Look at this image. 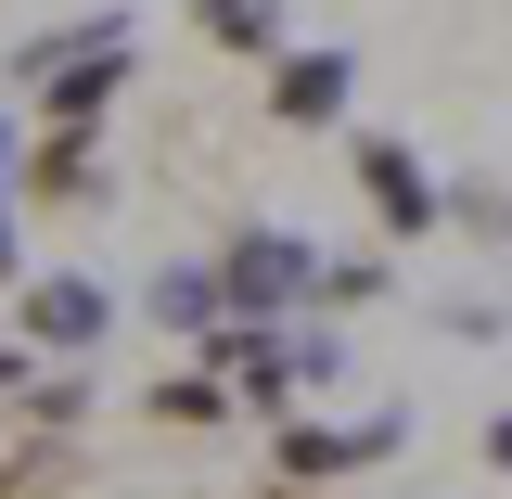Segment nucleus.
Wrapping results in <instances>:
<instances>
[{"mask_svg": "<svg viewBox=\"0 0 512 499\" xmlns=\"http://www.w3.org/2000/svg\"><path fill=\"white\" fill-rule=\"evenodd\" d=\"M205 372L231 384V410H256V423H295V333H282V320H218V333H205Z\"/></svg>", "mask_w": 512, "mask_h": 499, "instance_id": "nucleus-4", "label": "nucleus"}, {"mask_svg": "<svg viewBox=\"0 0 512 499\" xmlns=\"http://www.w3.org/2000/svg\"><path fill=\"white\" fill-rule=\"evenodd\" d=\"M218 269H167V282H154V333H218Z\"/></svg>", "mask_w": 512, "mask_h": 499, "instance_id": "nucleus-11", "label": "nucleus"}, {"mask_svg": "<svg viewBox=\"0 0 512 499\" xmlns=\"http://www.w3.org/2000/svg\"><path fill=\"white\" fill-rule=\"evenodd\" d=\"M26 372H39V359H26V346H13V333H0V397H13V384H26Z\"/></svg>", "mask_w": 512, "mask_h": 499, "instance_id": "nucleus-14", "label": "nucleus"}, {"mask_svg": "<svg viewBox=\"0 0 512 499\" xmlns=\"http://www.w3.org/2000/svg\"><path fill=\"white\" fill-rule=\"evenodd\" d=\"M141 423H154V436H218V423H231V384L205 372V359H192V372H154L141 384Z\"/></svg>", "mask_w": 512, "mask_h": 499, "instance_id": "nucleus-8", "label": "nucleus"}, {"mask_svg": "<svg viewBox=\"0 0 512 499\" xmlns=\"http://www.w3.org/2000/svg\"><path fill=\"white\" fill-rule=\"evenodd\" d=\"M384 256H320V282H308V308H384Z\"/></svg>", "mask_w": 512, "mask_h": 499, "instance_id": "nucleus-12", "label": "nucleus"}, {"mask_svg": "<svg viewBox=\"0 0 512 499\" xmlns=\"http://www.w3.org/2000/svg\"><path fill=\"white\" fill-rule=\"evenodd\" d=\"M320 282V256L295 244V231H269V218H244L231 244H218V308L231 320H295Z\"/></svg>", "mask_w": 512, "mask_h": 499, "instance_id": "nucleus-2", "label": "nucleus"}, {"mask_svg": "<svg viewBox=\"0 0 512 499\" xmlns=\"http://www.w3.org/2000/svg\"><path fill=\"white\" fill-rule=\"evenodd\" d=\"M384 448H397V410H372V423H269V474L346 487V474H372Z\"/></svg>", "mask_w": 512, "mask_h": 499, "instance_id": "nucleus-6", "label": "nucleus"}, {"mask_svg": "<svg viewBox=\"0 0 512 499\" xmlns=\"http://www.w3.org/2000/svg\"><path fill=\"white\" fill-rule=\"evenodd\" d=\"M244 499H372V487H295V474H256Z\"/></svg>", "mask_w": 512, "mask_h": 499, "instance_id": "nucleus-13", "label": "nucleus"}, {"mask_svg": "<svg viewBox=\"0 0 512 499\" xmlns=\"http://www.w3.org/2000/svg\"><path fill=\"white\" fill-rule=\"evenodd\" d=\"M487 461H500V474H512V410H500V423H487Z\"/></svg>", "mask_w": 512, "mask_h": 499, "instance_id": "nucleus-15", "label": "nucleus"}, {"mask_svg": "<svg viewBox=\"0 0 512 499\" xmlns=\"http://www.w3.org/2000/svg\"><path fill=\"white\" fill-rule=\"evenodd\" d=\"M90 487V448L77 436H13L0 448V499H77Z\"/></svg>", "mask_w": 512, "mask_h": 499, "instance_id": "nucleus-9", "label": "nucleus"}, {"mask_svg": "<svg viewBox=\"0 0 512 499\" xmlns=\"http://www.w3.org/2000/svg\"><path fill=\"white\" fill-rule=\"evenodd\" d=\"M346 180H359V205H372L384 244H423V231L448 218V192L423 180V154H410L397 128H359V141H346Z\"/></svg>", "mask_w": 512, "mask_h": 499, "instance_id": "nucleus-3", "label": "nucleus"}, {"mask_svg": "<svg viewBox=\"0 0 512 499\" xmlns=\"http://www.w3.org/2000/svg\"><path fill=\"white\" fill-rule=\"evenodd\" d=\"M13 192L39 205V218H90L103 205V128H26V167H13Z\"/></svg>", "mask_w": 512, "mask_h": 499, "instance_id": "nucleus-5", "label": "nucleus"}, {"mask_svg": "<svg viewBox=\"0 0 512 499\" xmlns=\"http://www.w3.org/2000/svg\"><path fill=\"white\" fill-rule=\"evenodd\" d=\"M13 282H26V269H13V218H0V295H13Z\"/></svg>", "mask_w": 512, "mask_h": 499, "instance_id": "nucleus-16", "label": "nucleus"}, {"mask_svg": "<svg viewBox=\"0 0 512 499\" xmlns=\"http://www.w3.org/2000/svg\"><path fill=\"white\" fill-rule=\"evenodd\" d=\"M0 308H13L26 346H64V359H90V346H103V320H116V308H103V282H77V269H26Z\"/></svg>", "mask_w": 512, "mask_h": 499, "instance_id": "nucleus-7", "label": "nucleus"}, {"mask_svg": "<svg viewBox=\"0 0 512 499\" xmlns=\"http://www.w3.org/2000/svg\"><path fill=\"white\" fill-rule=\"evenodd\" d=\"M180 13H192V39L231 52V64H269V52H282V0H180Z\"/></svg>", "mask_w": 512, "mask_h": 499, "instance_id": "nucleus-10", "label": "nucleus"}, {"mask_svg": "<svg viewBox=\"0 0 512 499\" xmlns=\"http://www.w3.org/2000/svg\"><path fill=\"white\" fill-rule=\"evenodd\" d=\"M346 103H359V52H333V39H282V52L256 64V116L282 128V141L346 128Z\"/></svg>", "mask_w": 512, "mask_h": 499, "instance_id": "nucleus-1", "label": "nucleus"}]
</instances>
